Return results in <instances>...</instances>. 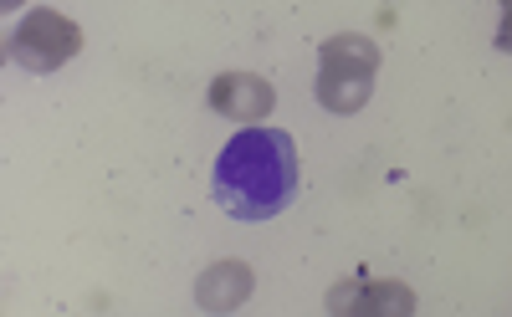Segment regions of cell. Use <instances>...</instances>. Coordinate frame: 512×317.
I'll list each match as a JSON object with an SVG mask.
<instances>
[{
    "label": "cell",
    "instance_id": "1",
    "mask_svg": "<svg viewBox=\"0 0 512 317\" xmlns=\"http://www.w3.org/2000/svg\"><path fill=\"white\" fill-rule=\"evenodd\" d=\"M216 200L236 220H272L297 200V144L292 133L246 123L216 159Z\"/></svg>",
    "mask_w": 512,
    "mask_h": 317
},
{
    "label": "cell",
    "instance_id": "2",
    "mask_svg": "<svg viewBox=\"0 0 512 317\" xmlns=\"http://www.w3.org/2000/svg\"><path fill=\"white\" fill-rule=\"evenodd\" d=\"M374 77H379V47L359 31L328 36L318 47V103L338 118L359 113L374 98Z\"/></svg>",
    "mask_w": 512,
    "mask_h": 317
},
{
    "label": "cell",
    "instance_id": "3",
    "mask_svg": "<svg viewBox=\"0 0 512 317\" xmlns=\"http://www.w3.org/2000/svg\"><path fill=\"white\" fill-rule=\"evenodd\" d=\"M11 62H21L26 72H57L62 62H72L82 52V26L52 6H36L21 16V26L11 31Z\"/></svg>",
    "mask_w": 512,
    "mask_h": 317
},
{
    "label": "cell",
    "instance_id": "4",
    "mask_svg": "<svg viewBox=\"0 0 512 317\" xmlns=\"http://www.w3.org/2000/svg\"><path fill=\"white\" fill-rule=\"evenodd\" d=\"M210 113H221L231 123H267L277 108V87L256 72H221L205 93Z\"/></svg>",
    "mask_w": 512,
    "mask_h": 317
},
{
    "label": "cell",
    "instance_id": "5",
    "mask_svg": "<svg viewBox=\"0 0 512 317\" xmlns=\"http://www.w3.org/2000/svg\"><path fill=\"white\" fill-rule=\"evenodd\" d=\"M328 312L338 317H410L415 312V292L405 282H338L328 292Z\"/></svg>",
    "mask_w": 512,
    "mask_h": 317
},
{
    "label": "cell",
    "instance_id": "6",
    "mask_svg": "<svg viewBox=\"0 0 512 317\" xmlns=\"http://www.w3.org/2000/svg\"><path fill=\"white\" fill-rule=\"evenodd\" d=\"M251 287H256V271L246 261H216L195 277V302L205 312H236L251 297Z\"/></svg>",
    "mask_w": 512,
    "mask_h": 317
},
{
    "label": "cell",
    "instance_id": "7",
    "mask_svg": "<svg viewBox=\"0 0 512 317\" xmlns=\"http://www.w3.org/2000/svg\"><path fill=\"white\" fill-rule=\"evenodd\" d=\"M497 47L512 57V11H502V26H497Z\"/></svg>",
    "mask_w": 512,
    "mask_h": 317
},
{
    "label": "cell",
    "instance_id": "8",
    "mask_svg": "<svg viewBox=\"0 0 512 317\" xmlns=\"http://www.w3.org/2000/svg\"><path fill=\"white\" fill-rule=\"evenodd\" d=\"M0 6H6V11H21V0H0Z\"/></svg>",
    "mask_w": 512,
    "mask_h": 317
},
{
    "label": "cell",
    "instance_id": "9",
    "mask_svg": "<svg viewBox=\"0 0 512 317\" xmlns=\"http://www.w3.org/2000/svg\"><path fill=\"white\" fill-rule=\"evenodd\" d=\"M502 11H512V0H502Z\"/></svg>",
    "mask_w": 512,
    "mask_h": 317
}]
</instances>
